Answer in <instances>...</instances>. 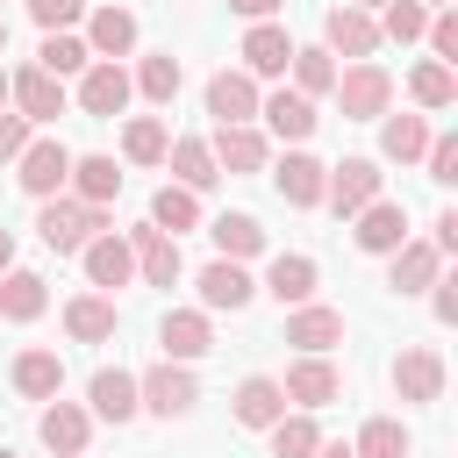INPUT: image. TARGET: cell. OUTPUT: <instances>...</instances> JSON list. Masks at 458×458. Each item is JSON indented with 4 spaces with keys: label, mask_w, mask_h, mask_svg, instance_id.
Masks as SVG:
<instances>
[{
    "label": "cell",
    "mask_w": 458,
    "mask_h": 458,
    "mask_svg": "<svg viewBox=\"0 0 458 458\" xmlns=\"http://www.w3.org/2000/svg\"><path fill=\"white\" fill-rule=\"evenodd\" d=\"M36 64H43L50 79H79V72L93 64V50H86V36H72V29H57V36H43V50H36Z\"/></svg>",
    "instance_id": "cell-39"
},
{
    "label": "cell",
    "mask_w": 458,
    "mask_h": 458,
    "mask_svg": "<svg viewBox=\"0 0 458 458\" xmlns=\"http://www.w3.org/2000/svg\"><path fill=\"white\" fill-rule=\"evenodd\" d=\"M229 408H236V422H243V429H272V422L286 415V394H279V379L250 372V379L236 386V401H229Z\"/></svg>",
    "instance_id": "cell-29"
},
{
    "label": "cell",
    "mask_w": 458,
    "mask_h": 458,
    "mask_svg": "<svg viewBox=\"0 0 458 458\" xmlns=\"http://www.w3.org/2000/svg\"><path fill=\"white\" fill-rule=\"evenodd\" d=\"M0 458H21V451H7V444H0Z\"/></svg>",
    "instance_id": "cell-57"
},
{
    "label": "cell",
    "mask_w": 458,
    "mask_h": 458,
    "mask_svg": "<svg viewBox=\"0 0 458 458\" xmlns=\"http://www.w3.org/2000/svg\"><path fill=\"white\" fill-rule=\"evenodd\" d=\"M322 179H329V165H322V157H308V150H286V157H279V172H272V186H279V200H286V208H322Z\"/></svg>",
    "instance_id": "cell-24"
},
{
    "label": "cell",
    "mask_w": 458,
    "mask_h": 458,
    "mask_svg": "<svg viewBox=\"0 0 458 458\" xmlns=\"http://www.w3.org/2000/svg\"><path fill=\"white\" fill-rule=\"evenodd\" d=\"M36 437H43V451H57V458H86L93 415H86L79 401H43V415H36Z\"/></svg>",
    "instance_id": "cell-14"
},
{
    "label": "cell",
    "mask_w": 458,
    "mask_h": 458,
    "mask_svg": "<svg viewBox=\"0 0 458 458\" xmlns=\"http://www.w3.org/2000/svg\"><path fill=\"white\" fill-rule=\"evenodd\" d=\"M165 150H172V129L157 114H129L122 122V157L129 165H165Z\"/></svg>",
    "instance_id": "cell-35"
},
{
    "label": "cell",
    "mask_w": 458,
    "mask_h": 458,
    "mask_svg": "<svg viewBox=\"0 0 458 458\" xmlns=\"http://www.w3.org/2000/svg\"><path fill=\"white\" fill-rule=\"evenodd\" d=\"M408 93H415V107L444 114V107L458 100V72H451V64H437V57H422V64L408 72Z\"/></svg>",
    "instance_id": "cell-37"
},
{
    "label": "cell",
    "mask_w": 458,
    "mask_h": 458,
    "mask_svg": "<svg viewBox=\"0 0 458 458\" xmlns=\"http://www.w3.org/2000/svg\"><path fill=\"white\" fill-rule=\"evenodd\" d=\"M429 308H437V322H458V279H444V272H437V286H429Z\"/></svg>",
    "instance_id": "cell-48"
},
{
    "label": "cell",
    "mask_w": 458,
    "mask_h": 458,
    "mask_svg": "<svg viewBox=\"0 0 458 458\" xmlns=\"http://www.w3.org/2000/svg\"><path fill=\"white\" fill-rule=\"evenodd\" d=\"M14 265V229H0V272Z\"/></svg>",
    "instance_id": "cell-51"
},
{
    "label": "cell",
    "mask_w": 458,
    "mask_h": 458,
    "mask_svg": "<svg viewBox=\"0 0 458 458\" xmlns=\"http://www.w3.org/2000/svg\"><path fill=\"white\" fill-rule=\"evenodd\" d=\"M351 7H386V0H351Z\"/></svg>",
    "instance_id": "cell-55"
},
{
    "label": "cell",
    "mask_w": 458,
    "mask_h": 458,
    "mask_svg": "<svg viewBox=\"0 0 458 458\" xmlns=\"http://www.w3.org/2000/svg\"><path fill=\"white\" fill-rule=\"evenodd\" d=\"M293 36L279 29V21H250V36H243V64L236 72H250V79H279L286 64H293Z\"/></svg>",
    "instance_id": "cell-20"
},
{
    "label": "cell",
    "mask_w": 458,
    "mask_h": 458,
    "mask_svg": "<svg viewBox=\"0 0 458 458\" xmlns=\"http://www.w3.org/2000/svg\"><path fill=\"white\" fill-rule=\"evenodd\" d=\"M122 243H129V258H136V279H143V286H179V272H186L179 236H165V229H150V222H136Z\"/></svg>",
    "instance_id": "cell-7"
},
{
    "label": "cell",
    "mask_w": 458,
    "mask_h": 458,
    "mask_svg": "<svg viewBox=\"0 0 458 458\" xmlns=\"http://www.w3.org/2000/svg\"><path fill=\"white\" fill-rule=\"evenodd\" d=\"M157 344H165V358H172V365H193V358H208V351H215V322H208L200 308H172V315L157 322Z\"/></svg>",
    "instance_id": "cell-17"
},
{
    "label": "cell",
    "mask_w": 458,
    "mask_h": 458,
    "mask_svg": "<svg viewBox=\"0 0 458 458\" xmlns=\"http://www.w3.org/2000/svg\"><path fill=\"white\" fill-rule=\"evenodd\" d=\"M86 50H93L100 64H122V57L136 50V14H129V7H114V0H107V7H93V14H86Z\"/></svg>",
    "instance_id": "cell-19"
},
{
    "label": "cell",
    "mask_w": 458,
    "mask_h": 458,
    "mask_svg": "<svg viewBox=\"0 0 458 458\" xmlns=\"http://www.w3.org/2000/svg\"><path fill=\"white\" fill-rule=\"evenodd\" d=\"M165 165H172V186H186V193H208V186L222 179V172H215V150H208V136H172Z\"/></svg>",
    "instance_id": "cell-27"
},
{
    "label": "cell",
    "mask_w": 458,
    "mask_h": 458,
    "mask_svg": "<svg viewBox=\"0 0 458 458\" xmlns=\"http://www.w3.org/2000/svg\"><path fill=\"white\" fill-rule=\"evenodd\" d=\"M351 236H358V250H365V258H394V250L408 243V208L379 193L372 208H358V229H351Z\"/></svg>",
    "instance_id": "cell-11"
},
{
    "label": "cell",
    "mask_w": 458,
    "mask_h": 458,
    "mask_svg": "<svg viewBox=\"0 0 458 458\" xmlns=\"http://www.w3.org/2000/svg\"><path fill=\"white\" fill-rule=\"evenodd\" d=\"M265 437H272V458H315V451H322V422H315V415H301V408H293V415H279Z\"/></svg>",
    "instance_id": "cell-38"
},
{
    "label": "cell",
    "mask_w": 458,
    "mask_h": 458,
    "mask_svg": "<svg viewBox=\"0 0 458 458\" xmlns=\"http://www.w3.org/2000/svg\"><path fill=\"white\" fill-rule=\"evenodd\" d=\"M208 236H215V258H229V265H243V258H258V250H265L258 215H215V222H208Z\"/></svg>",
    "instance_id": "cell-33"
},
{
    "label": "cell",
    "mask_w": 458,
    "mask_h": 458,
    "mask_svg": "<svg viewBox=\"0 0 458 458\" xmlns=\"http://www.w3.org/2000/svg\"><path fill=\"white\" fill-rule=\"evenodd\" d=\"M86 415H100V422H136V415H143V408H136V372L100 365V372L86 379Z\"/></svg>",
    "instance_id": "cell-18"
},
{
    "label": "cell",
    "mask_w": 458,
    "mask_h": 458,
    "mask_svg": "<svg viewBox=\"0 0 458 458\" xmlns=\"http://www.w3.org/2000/svg\"><path fill=\"white\" fill-rule=\"evenodd\" d=\"M129 86H136L143 100L172 107V100H179V86H186V72H179V57H172V50H150V57L136 64V79H129Z\"/></svg>",
    "instance_id": "cell-34"
},
{
    "label": "cell",
    "mask_w": 458,
    "mask_h": 458,
    "mask_svg": "<svg viewBox=\"0 0 458 458\" xmlns=\"http://www.w3.org/2000/svg\"><path fill=\"white\" fill-rule=\"evenodd\" d=\"M279 394H286L301 415H315V408H329V401L344 394V379H336V365H329V358H293V365H286V379H279Z\"/></svg>",
    "instance_id": "cell-13"
},
{
    "label": "cell",
    "mask_w": 458,
    "mask_h": 458,
    "mask_svg": "<svg viewBox=\"0 0 458 458\" xmlns=\"http://www.w3.org/2000/svg\"><path fill=\"white\" fill-rule=\"evenodd\" d=\"M315 458H351V444H329V437H322V451H315Z\"/></svg>",
    "instance_id": "cell-52"
},
{
    "label": "cell",
    "mask_w": 458,
    "mask_h": 458,
    "mask_svg": "<svg viewBox=\"0 0 458 458\" xmlns=\"http://www.w3.org/2000/svg\"><path fill=\"white\" fill-rule=\"evenodd\" d=\"M64 179H72V150H64L57 136H29V150L14 157V186H21L29 200H57Z\"/></svg>",
    "instance_id": "cell-2"
},
{
    "label": "cell",
    "mask_w": 458,
    "mask_h": 458,
    "mask_svg": "<svg viewBox=\"0 0 458 458\" xmlns=\"http://www.w3.org/2000/svg\"><path fill=\"white\" fill-rule=\"evenodd\" d=\"M286 344H293L301 358H329V351L344 344V315L308 301V308H293V315H286Z\"/></svg>",
    "instance_id": "cell-23"
},
{
    "label": "cell",
    "mask_w": 458,
    "mask_h": 458,
    "mask_svg": "<svg viewBox=\"0 0 458 458\" xmlns=\"http://www.w3.org/2000/svg\"><path fill=\"white\" fill-rule=\"evenodd\" d=\"M229 7H236V14H243V21H272V14H279V7H286V0H229Z\"/></svg>",
    "instance_id": "cell-50"
},
{
    "label": "cell",
    "mask_w": 458,
    "mask_h": 458,
    "mask_svg": "<svg viewBox=\"0 0 458 458\" xmlns=\"http://www.w3.org/2000/svg\"><path fill=\"white\" fill-rule=\"evenodd\" d=\"M64 329H72V344H107L114 336V301L107 293H72L64 301Z\"/></svg>",
    "instance_id": "cell-32"
},
{
    "label": "cell",
    "mask_w": 458,
    "mask_h": 458,
    "mask_svg": "<svg viewBox=\"0 0 458 458\" xmlns=\"http://www.w3.org/2000/svg\"><path fill=\"white\" fill-rule=\"evenodd\" d=\"M379 193H386L379 157H344V165H329V179H322V200H329L336 215H358V208H372Z\"/></svg>",
    "instance_id": "cell-5"
},
{
    "label": "cell",
    "mask_w": 458,
    "mask_h": 458,
    "mask_svg": "<svg viewBox=\"0 0 458 458\" xmlns=\"http://www.w3.org/2000/svg\"><path fill=\"white\" fill-rule=\"evenodd\" d=\"M422 150H429V122L422 114H379V157L422 165Z\"/></svg>",
    "instance_id": "cell-31"
},
{
    "label": "cell",
    "mask_w": 458,
    "mask_h": 458,
    "mask_svg": "<svg viewBox=\"0 0 458 458\" xmlns=\"http://www.w3.org/2000/svg\"><path fill=\"white\" fill-rule=\"evenodd\" d=\"M415 451V437L394 422V415H372L365 429H358V444H351V458H408Z\"/></svg>",
    "instance_id": "cell-41"
},
{
    "label": "cell",
    "mask_w": 458,
    "mask_h": 458,
    "mask_svg": "<svg viewBox=\"0 0 458 458\" xmlns=\"http://www.w3.org/2000/svg\"><path fill=\"white\" fill-rule=\"evenodd\" d=\"M79 265H86V279L100 286V293H114V286H129L136 279V258H129V243L107 229V236H93L86 250H79Z\"/></svg>",
    "instance_id": "cell-25"
},
{
    "label": "cell",
    "mask_w": 458,
    "mask_h": 458,
    "mask_svg": "<svg viewBox=\"0 0 458 458\" xmlns=\"http://www.w3.org/2000/svg\"><path fill=\"white\" fill-rule=\"evenodd\" d=\"M415 7H429V14H437V7H451V0H415Z\"/></svg>",
    "instance_id": "cell-53"
},
{
    "label": "cell",
    "mask_w": 458,
    "mask_h": 458,
    "mask_svg": "<svg viewBox=\"0 0 458 458\" xmlns=\"http://www.w3.org/2000/svg\"><path fill=\"white\" fill-rule=\"evenodd\" d=\"M193 222H200V193H186V186H157V200H150V229L179 236V229H193Z\"/></svg>",
    "instance_id": "cell-42"
},
{
    "label": "cell",
    "mask_w": 458,
    "mask_h": 458,
    "mask_svg": "<svg viewBox=\"0 0 458 458\" xmlns=\"http://www.w3.org/2000/svg\"><path fill=\"white\" fill-rule=\"evenodd\" d=\"M7 379H14V394H21V401H57V394H64V358L36 344V351H21V358H14V372H7Z\"/></svg>",
    "instance_id": "cell-26"
},
{
    "label": "cell",
    "mask_w": 458,
    "mask_h": 458,
    "mask_svg": "<svg viewBox=\"0 0 458 458\" xmlns=\"http://www.w3.org/2000/svg\"><path fill=\"white\" fill-rule=\"evenodd\" d=\"M193 286H200V315H222V308L236 315V308H250V293H258V279H250L243 265H229V258H208Z\"/></svg>",
    "instance_id": "cell-12"
},
{
    "label": "cell",
    "mask_w": 458,
    "mask_h": 458,
    "mask_svg": "<svg viewBox=\"0 0 458 458\" xmlns=\"http://www.w3.org/2000/svg\"><path fill=\"white\" fill-rule=\"evenodd\" d=\"M286 72H293V93H301V100H322V93L336 86V57H329L322 43L293 50V64H286Z\"/></svg>",
    "instance_id": "cell-40"
},
{
    "label": "cell",
    "mask_w": 458,
    "mask_h": 458,
    "mask_svg": "<svg viewBox=\"0 0 458 458\" xmlns=\"http://www.w3.org/2000/svg\"><path fill=\"white\" fill-rule=\"evenodd\" d=\"M437 272H444V258H437L429 243H415V236H408V243L394 250V265H386V286H394V293H429V286H437Z\"/></svg>",
    "instance_id": "cell-28"
},
{
    "label": "cell",
    "mask_w": 458,
    "mask_h": 458,
    "mask_svg": "<svg viewBox=\"0 0 458 458\" xmlns=\"http://www.w3.org/2000/svg\"><path fill=\"white\" fill-rule=\"evenodd\" d=\"M129 93H136V86H129L122 64H100V57H93V64L79 72V107H86L93 122H114V114L129 107Z\"/></svg>",
    "instance_id": "cell-15"
},
{
    "label": "cell",
    "mask_w": 458,
    "mask_h": 458,
    "mask_svg": "<svg viewBox=\"0 0 458 458\" xmlns=\"http://www.w3.org/2000/svg\"><path fill=\"white\" fill-rule=\"evenodd\" d=\"M394 394H401L408 408L444 401V351H437V344H408V351L394 358Z\"/></svg>",
    "instance_id": "cell-8"
},
{
    "label": "cell",
    "mask_w": 458,
    "mask_h": 458,
    "mask_svg": "<svg viewBox=\"0 0 458 458\" xmlns=\"http://www.w3.org/2000/svg\"><path fill=\"white\" fill-rule=\"evenodd\" d=\"M21 150H29V122H21V114H7V107H0V165H14V157H21Z\"/></svg>",
    "instance_id": "cell-47"
},
{
    "label": "cell",
    "mask_w": 458,
    "mask_h": 458,
    "mask_svg": "<svg viewBox=\"0 0 458 458\" xmlns=\"http://www.w3.org/2000/svg\"><path fill=\"white\" fill-rule=\"evenodd\" d=\"M208 150H215V172H229V179H250V172L272 165V136L250 129V122H243V129H215Z\"/></svg>",
    "instance_id": "cell-10"
},
{
    "label": "cell",
    "mask_w": 458,
    "mask_h": 458,
    "mask_svg": "<svg viewBox=\"0 0 458 458\" xmlns=\"http://www.w3.org/2000/svg\"><path fill=\"white\" fill-rule=\"evenodd\" d=\"M7 100H14V114L36 129V122H57L64 107H72V93H64V79H50L43 64H21V72H7Z\"/></svg>",
    "instance_id": "cell-4"
},
{
    "label": "cell",
    "mask_w": 458,
    "mask_h": 458,
    "mask_svg": "<svg viewBox=\"0 0 458 458\" xmlns=\"http://www.w3.org/2000/svg\"><path fill=\"white\" fill-rule=\"evenodd\" d=\"M422 36H429V50H437V64H458V14H451V7H437Z\"/></svg>",
    "instance_id": "cell-45"
},
{
    "label": "cell",
    "mask_w": 458,
    "mask_h": 458,
    "mask_svg": "<svg viewBox=\"0 0 458 458\" xmlns=\"http://www.w3.org/2000/svg\"><path fill=\"white\" fill-rule=\"evenodd\" d=\"M258 114H265V129H272L279 143H293V150H301V143L315 136V122H322L315 100H301V93H286V86H279V93H258Z\"/></svg>",
    "instance_id": "cell-21"
},
{
    "label": "cell",
    "mask_w": 458,
    "mask_h": 458,
    "mask_svg": "<svg viewBox=\"0 0 458 458\" xmlns=\"http://www.w3.org/2000/svg\"><path fill=\"white\" fill-rule=\"evenodd\" d=\"M0 57H7V14H0Z\"/></svg>",
    "instance_id": "cell-54"
},
{
    "label": "cell",
    "mask_w": 458,
    "mask_h": 458,
    "mask_svg": "<svg viewBox=\"0 0 458 458\" xmlns=\"http://www.w3.org/2000/svg\"><path fill=\"white\" fill-rule=\"evenodd\" d=\"M422 29H429V7H415V0H386L379 43H422Z\"/></svg>",
    "instance_id": "cell-43"
},
{
    "label": "cell",
    "mask_w": 458,
    "mask_h": 458,
    "mask_svg": "<svg viewBox=\"0 0 458 458\" xmlns=\"http://www.w3.org/2000/svg\"><path fill=\"white\" fill-rule=\"evenodd\" d=\"M315 279H322V272H315L308 250H279V258L265 265V293H272L279 308H308V301H315Z\"/></svg>",
    "instance_id": "cell-22"
},
{
    "label": "cell",
    "mask_w": 458,
    "mask_h": 458,
    "mask_svg": "<svg viewBox=\"0 0 458 458\" xmlns=\"http://www.w3.org/2000/svg\"><path fill=\"white\" fill-rule=\"evenodd\" d=\"M208 114H215V129H243V122L258 114V79L222 64V72L208 79Z\"/></svg>",
    "instance_id": "cell-16"
},
{
    "label": "cell",
    "mask_w": 458,
    "mask_h": 458,
    "mask_svg": "<svg viewBox=\"0 0 458 458\" xmlns=\"http://www.w3.org/2000/svg\"><path fill=\"white\" fill-rule=\"evenodd\" d=\"M422 179H437V186L458 179V136H429V150H422Z\"/></svg>",
    "instance_id": "cell-44"
},
{
    "label": "cell",
    "mask_w": 458,
    "mask_h": 458,
    "mask_svg": "<svg viewBox=\"0 0 458 458\" xmlns=\"http://www.w3.org/2000/svg\"><path fill=\"white\" fill-rule=\"evenodd\" d=\"M50 308V286H43V272H21V265H7L0 272V315L7 322H36Z\"/></svg>",
    "instance_id": "cell-30"
},
{
    "label": "cell",
    "mask_w": 458,
    "mask_h": 458,
    "mask_svg": "<svg viewBox=\"0 0 458 458\" xmlns=\"http://www.w3.org/2000/svg\"><path fill=\"white\" fill-rule=\"evenodd\" d=\"M336 100H344V122H379L386 107H394V79H386V64H351V72H336V86H329Z\"/></svg>",
    "instance_id": "cell-3"
},
{
    "label": "cell",
    "mask_w": 458,
    "mask_h": 458,
    "mask_svg": "<svg viewBox=\"0 0 458 458\" xmlns=\"http://www.w3.org/2000/svg\"><path fill=\"white\" fill-rule=\"evenodd\" d=\"M322 50H329V57L365 64V57L379 50V21H372L365 7H351V0H344V7H329V14H322Z\"/></svg>",
    "instance_id": "cell-9"
},
{
    "label": "cell",
    "mask_w": 458,
    "mask_h": 458,
    "mask_svg": "<svg viewBox=\"0 0 458 458\" xmlns=\"http://www.w3.org/2000/svg\"><path fill=\"white\" fill-rule=\"evenodd\" d=\"M29 14H36L43 36H57V29H72V21L86 14V0H29Z\"/></svg>",
    "instance_id": "cell-46"
},
{
    "label": "cell",
    "mask_w": 458,
    "mask_h": 458,
    "mask_svg": "<svg viewBox=\"0 0 458 458\" xmlns=\"http://www.w3.org/2000/svg\"><path fill=\"white\" fill-rule=\"evenodd\" d=\"M429 229H437V236H429V250H437V258H451V250H458V215L444 208V215H437Z\"/></svg>",
    "instance_id": "cell-49"
},
{
    "label": "cell",
    "mask_w": 458,
    "mask_h": 458,
    "mask_svg": "<svg viewBox=\"0 0 458 458\" xmlns=\"http://www.w3.org/2000/svg\"><path fill=\"white\" fill-rule=\"evenodd\" d=\"M0 107H7V72H0Z\"/></svg>",
    "instance_id": "cell-56"
},
{
    "label": "cell",
    "mask_w": 458,
    "mask_h": 458,
    "mask_svg": "<svg viewBox=\"0 0 458 458\" xmlns=\"http://www.w3.org/2000/svg\"><path fill=\"white\" fill-rule=\"evenodd\" d=\"M200 401V386H193V372L186 365H172V358H157L150 372H136V408H150V415H186Z\"/></svg>",
    "instance_id": "cell-6"
},
{
    "label": "cell",
    "mask_w": 458,
    "mask_h": 458,
    "mask_svg": "<svg viewBox=\"0 0 458 458\" xmlns=\"http://www.w3.org/2000/svg\"><path fill=\"white\" fill-rule=\"evenodd\" d=\"M86 208H107L114 193H122V172H114V157H72V179H64Z\"/></svg>",
    "instance_id": "cell-36"
},
{
    "label": "cell",
    "mask_w": 458,
    "mask_h": 458,
    "mask_svg": "<svg viewBox=\"0 0 458 458\" xmlns=\"http://www.w3.org/2000/svg\"><path fill=\"white\" fill-rule=\"evenodd\" d=\"M114 222H107V208H86V200H43V215H36V236L50 243V250H86L93 236H107Z\"/></svg>",
    "instance_id": "cell-1"
}]
</instances>
